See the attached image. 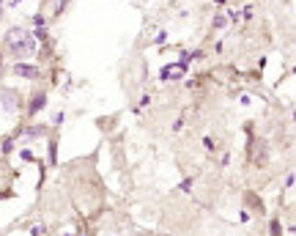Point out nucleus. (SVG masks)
Masks as SVG:
<instances>
[{"label":"nucleus","mask_w":296,"mask_h":236,"mask_svg":"<svg viewBox=\"0 0 296 236\" xmlns=\"http://www.w3.org/2000/svg\"><path fill=\"white\" fill-rule=\"evenodd\" d=\"M3 44H6V52L14 55V58H28V55L36 52V36L28 33L25 28H9Z\"/></svg>","instance_id":"1"},{"label":"nucleus","mask_w":296,"mask_h":236,"mask_svg":"<svg viewBox=\"0 0 296 236\" xmlns=\"http://www.w3.org/2000/svg\"><path fill=\"white\" fill-rule=\"evenodd\" d=\"M179 190H184V192H189V190H192V179H187V182H184V184L179 187Z\"/></svg>","instance_id":"8"},{"label":"nucleus","mask_w":296,"mask_h":236,"mask_svg":"<svg viewBox=\"0 0 296 236\" xmlns=\"http://www.w3.org/2000/svg\"><path fill=\"white\" fill-rule=\"evenodd\" d=\"M203 146L209 148V151H214V140H211V137H206V140H203Z\"/></svg>","instance_id":"11"},{"label":"nucleus","mask_w":296,"mask_h":236,"mask_svg":"<svg viewBox=\"0 0 296 236\" xmlns=\"http://www.w3.org/2000/svg\"><path fill=\"white\" fill-rule=\"evenodd\" d=\"M38 135H44V127H38V124H36V127H30V129L22 132V137H25V140H33V137H38Z\"/></svg>","instance_id":"5"},{"label":"nucleus","mask_w":296,"mask_h":236,"mask_svg":"<svg viewBox=\"0 0 296 236\" xmlns=\"http://www.w3.org/2000/svg\"><path fill=\"white\" fill-rule=\"evenodd\" d=\"M11 148H14V140H11V137H6V140H3V154H9Z\"/></svg>","instance_id":"7"},{"label":"nucleus","mask_w":296,"mask_h":236,"mask_svg":"<svg viewBox=\"0 0 296 236\" xmlns=\"http://www.w3.org/2000/svg\"><path fill=\"white\" fill-rule=\"evenodd\" d=\"M66 3H69V0H58V9H55V14H61L63 9H66Z\"/></svg>","instance_id":"9"},{"label":"nucleus","mask_w":296,"mask_h":236,"mask_svg":"<svg viewBox=\"0 0 296 236\" xmlns=\"http://www.w3.org/2000/svg\"><path fill=\"white\" fill-rule=\"evenodd\" d=\"M269 231H271V233H280V223H277V220H271V228H269Z\"/></svg>","instance_id":"10"},{"label":"nucleus","mask_w":296,"mask_h":236,"mask_svg":"<svg viewBox=\"0 0 296 236\" xmlns=\"http://www.w3.org/2000/svg\"><path fill=\"white\" fill-rule=\"evenodd\" d=\"M14 74H17V77H25V80H38V77H42V69L17 61V64H14Z\"/></svg>","instance_id":"3"},{"label":"nucleus","mask_w":296,"mask_h":236,"mask_svg":"<svg viewBox=\"0 0 296 236\" xmlns=\"http://www.w3.org/2000/svg\"><path fill=\"white\" fill-rule=\"evenodd\" d=\"M211 25L217 28V30H222V28H225V17H222V14H217V17H214V22H211Z\"/></svg>","instance_id":"6"},{"label":"nucleus","mask_w":296,"mask_h":236,"mask_svg":"<svg viewBox=\"0 0 296 236\" xmlns=\"http://www.w3.org/2000/svg\"><path fill=\"white\" fill-rule=\"evenodd\" d=\"M44 105H47V93H44V91H38V93H33V99H30L28 113H30V115H36L38 110H44Z\"/></svg>","instance_id":"4"},{"label":"nucleus","mask_w":296,"mask_h":236,"mask_svg":"<svg viewBox=\"0 0 296 236\" xmlns=\"http://www.w3.org/2000/svg\"><path fill=\"white\" fill-rule=\"evenodd\" d=\"M0 105H3L9 113H19V107H22V96L14 88H6V91H0Z\"/></svg>","instance_id":"2"}]
</instances>
